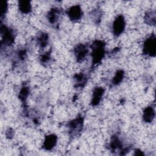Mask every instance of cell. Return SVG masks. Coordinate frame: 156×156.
Returning a JSON list of instances; mask_svg holds the SVG:
<instances>
[{
  "mask_svg": "<svg viewBox=\"0 0 156 156\" xmlns=\"http://www.w3.org/2000/svg\"><path fill=\"white\" fill-rule=\"evenodd\" d=\"M105 43L102 40H96L91 44L92 65L98 64L105 55Z\"/></svg>",
  "mask_w": 156,
  "mask_h": 156,
  "instance_id": "obj_1",
  "label": "cell"
},
{
  "mask_svg": "<svg viewBox=\"0 0 156 156\" xmlns=\"http://www.w3.org/2000/svg\"><path fill=\"white\" fill-rule=\"evenodd\" d=\"M156 52L155 36L152 34L148 37L144 41L143 45V53L149 57H154Z\"/></svg>",
  "mask_w": 156,
  "mask_h": 156,
  "instance_id": "obj_2",
  "label": "cell"
},
{
  "mask_svg": "<svg viewBox=\"0 0 156 156\" xmlns=\"http://www.w3.org/2000/svg\"><path fill=\"white\" fill-rule=\"evenodd\" d=\"M1 33L2 35V44L10 46L14 42L15 36L12 29L2 24L1 27Z\"/></svg>",
  "mask_w": 156,
  "mask_h": 156,
  "instance_id": "obj_3",
  "label": "cell"
},
{
  "mask_svg": "<svg viewBox=\"0 0 156 156\" xmlns=\"http://www.w3.org/2000/svg\"><path fill=\"white\" fill-rule=\"evenodd\" d=\"M125 18L122 15H119L113 21L112 24V32L113 34L118 37L121 35L126 28Z\"/></svg>",
  "mask_w": 156,
  "mask_h": 156,
  "instance_id": "obj_4",
  "label": "cell"
},
{
  "mask_svg": "<svg viewBox=\"0 0 156 156\" xmlns=\"http://www.w3.org/2000/svg\"><path fill=\"white\" fill-rule=\"evenodd\" d=\"M83 125V118L82 116H79L71 120L68 122V128L69 132L71 135H77L81 132Z\"/></svg>",
  "mask_w": 156,
  "mask_h": 156,
  "instance_id": "obj_5",
  "label": "cell"
},
{
  "mask_svg": "<svg viewBox=\"0 0 156 156\" xmlns=\"http://www.w3.org/2000/svg\"><path fill=\"white\" fill-rule=\"evenodd\" d=\"M67 15L71 21H77L81 19L83 15V12L79 5H74L68 9Z\"/></svg>",
  "mask_w": 156,
  "mask_h": 156,
  "instance_id": "obj_6",
  "label": "cell"
},
{
  "mask_svg": "<svg viewBox=\"0 0 156 156\" xmlns=\"http://www.w3.org/2000/svg\"><path fill=\"white\" fill-rule=\"evenodd\" d=\"M88 52V48L84 44H78L74 49V56L77 61L79 62L83 61L85 58Z\"/></svg>",
  "mask_w": 156,
  "mask_h": 156,
  "instance_id": "obj_7",
  "label": "cell"
},
{
  "mask_svg": "<svg viewBox=\"0 0 156 156\" xmlns=\"http://www.w3.org/2000/svg\"><path fill=\"white\" fill-rule=\"evenodd\" d=\"M58 137L55 134H49L44 136L43 142V148L46 151H51L57 143Z\"/></svg>",
  "mask_w": 156,
  "mask_h": 156,
  "instance_id": "obj_8",
  "label": "cell"
},
{
  "mask_svg": "<svg viewBox=\"0 0 156 156\" xmlns=\"http://www.w3.org/2000/svg\"><path fill=\"white\" fill-rule=\"evenodd\" d=\"M105 90L102 87H96L94 89L92 94L91 100V104L92 106L98 105L104 96Z\"/></svg>",
  "mask_w": 156,
  "mask_h": 156,
  "instance_id": "obj_9",
  "label": "cell"
},
{
  "mask_svg": "<svg viewBox=\"0 0 156 156\" xmlns=\"http://www.w3.org/2000/svg\"><path fill=\"white\" fill-rule=\"evenodd\" d=\"M155 110L152 106H148L145 108L143 112V119L145 122H151L155 118Z\"/></svg>",
  "mask_w": 156,
  "mask_h": 156,
  "instance_id": "obj_10",
  "label": "cell"
},
{
  "mask_svg": "<svg viewBox=\"0 0 156 156\" xmlns=\"http://www.w3.org/2000/svg\"><path fill=\"white\" fill-rule=\"evenodd\" d=\"M60 12L58 8H52L48 13L47 18L49 23L55 24L60 18Z\"/></svg>",
  "mask_w": 156,
  "mask_h": 156,
  "instance_id": "obj_11",
  "label": "cell"
},
{
  "mask_svg": "<svg viewBox=\"0 0 156 156\" xmlns=\"http://www.w3.org/2000/svg\"><path fill=\"white\" fill-rule=\"evenodd\" d=\"M18 9L23 14H28L32 10L30 2L27 1H20L18 2Z\"/></svg>",
  "mask_w": 156,
  "mask_h": 156,
  "instance_id": "obj_12",
  "label": "cell"
},
{
  "mask_svg": "<svg viewBox=\"0 0 156 156\" xmlns=\"http://www.w3.org/2000/svg\"><path fill=\"white\" fill-rule=\"evenodd\" d=\"M37 42L41 48H45L49 42V35L46 33L41 32L37 36Z\"/></svg>",
  "mask_w": 156,
  "mask_h": 156,
  "instance_id": "obj_13",
  "label": "cell"
},
{
  "mask_svg": "<svg viewBox=\"0 0 156 156\" xmlns=\"http://www.w3.org/2000/svg\"><path fill=\"white\" fill-rule=\"evenodd\" d=\"M76 85L77 87H83L87 82V77L83 73L77 74L74 76Z\"/></svg>",
  "mask_w": 156,
  "mask_h": 156,
  "instance_id": "obj_14",
  "label": "cell"
},
{
  "mask_svg": "<svg viewBox=\"0 0 156 156\" xmlns=\"http://www.w3.org/2000/svg\"><path fill=\"white\" fill-rule=\"evenodd\" d=\"M124 77V71L121 69L118 70L113 77V79L112 80V83L115 85L119 84L122 81Z\"/></svg>",
  "mask_w": 156,
  "mask_h": 156,
  "instance_id": "obj_15",
  "label": "cell"
},
{
  "mask_svg": "<svg viewBox=\"0 0 156 156\" xmlns=\"http://www.w3.org/2000/svg\"><path fill=\"white\" fill-rule=\"evenodd\" d=\"M146 23L149 25H154L155 23V14L154 12H147L144 16Z\"/></svg>",
  "mask_w": 156,
  "mask_h": 156,
  "instance_id": "obj_16",
  "label": "cell"
},
{
  "mask_svg": "<svg viewBox=\"0 0 156 156\" xmlns=\"http://www.w3.org/2000/svg\"><path fill=\"white\" fill-rule=\"evenodd\" d=\"M29 94V89L27 87H23L20 91L19 98L22 102H25Z\"/></svg>",
  "mask_w": 156,
  "mask_h": 156,
  "instance_id": "obj_17",
  "label": "cell"
},
{
  "mask_svg": "<svg viewBox=\"0 0 156 156\" xmlns=\"http://www.w3.org/2000/svg\"><path fill=\"white\" fill-rule=\"evenodd\" d=\"M50 58H51V57H50V54L49 52H46L44 54H43L41 57H40V62L41 63H43V64H45L46 63H48V62H49L50 60Z\"/></svg>",
  "mask_w": 156,
  "mask_h": 156,
  "instance_id": "obj_18",
  "label": "cell"
},
{
  "mask_svg": "<svg viewBox=\"0 0 156 156\" xmlns=\"http://www.w3.org/2000/svg\"><path fill=\"white\" fill-rule=\"evenodd\" d=\"M8 9V4L6 2H4L2 4V12H1V18H2L5 14H6Z\"/></svg>",
  "mask_w": 156,
  "mask_h": 156,
  "instance_id": "obj_19",
  "label": "cell"
},
{
  "mask_svg": "<svg viewBox=\"0 0 156 156\" xmlns=\"http://www.w3.org/2000/svg\"><path fill=\"white\" fill-rule=\"evenodd\" d=\"M13 131L11 129H9V130H7V132H6L7 138H11L13 137Z\"/></svg>",
  "mask_w": 156,
  "mask_h": 156,
  "instance_id": "obj_20",
  "label": "cell"
}]
</instances>
